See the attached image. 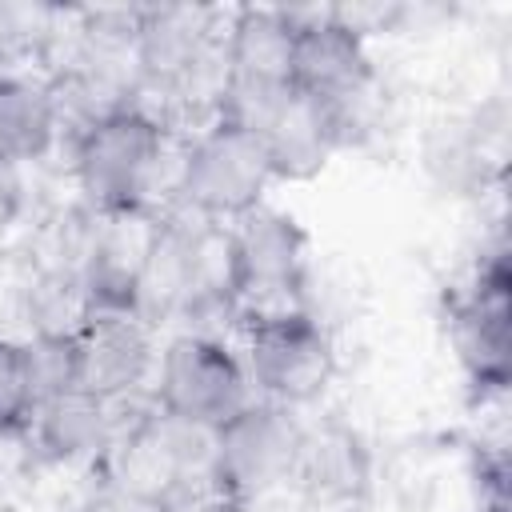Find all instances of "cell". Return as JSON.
Wrapping results in <instances>:
<instances>
[{
    "mask_svg": "<svg viewBox=\"0 0 512 512\" xmlns=\"http://www.w3.org/2000/svg\"><path fill=\"white\" fill-rule=\"evenodd\" d=\"M180 140L168 116L124 104L68 136V172L88 212H160L172 204Z\"/></svg>",
    "mask_w": 512,
    "mask_h": 512,
    "instance_id": "6da1fadb",
    "label": "cell"
},
{
    "mask_svg": "<svg viewBox=\"0 0 512 512\" xmlns=\"http://www.w3.org/2000/svg\"><path fill=\"white\" fill-rule=\"evenodd\" d=\"M240 360H244L252 396L288 412L316 408L340 372L336 336L312 304L244 316Z\"/></svg>",
    "mask_w": 512,
    "mask_h": 512,
    "instance_id": "7a4b0ae2",
    "label": "cell"
},
{
    "mask_svg": "<svg viewBox=\"0 0 512 512\" xmlns=\"http://www.w3.org/2000/svg\"><path fill=\"white\" fill-rule=\"evenodd\" d=\"M220 28L224 12L200 4H144L136 24L140 104L216 112L220 96Z\"/></svg>",
    "mask_w": 512,
    "mask_h": 512,
    "instance_id": "3957f363",
    "label": "cell"
},
{
    "mask_svg": "<svg viewBox=\"0 0 512 512\" xmlns=\"http://www.w3.org/2000/svg\"><path fill=\"white\" fill-rule=\"evenodd\" d=\"M276 176L252 128L208 116L180 140L172 208H184L212 224H236L240 216L268 204Z\"/></svg>",
    "mask_w": 512,
    "mask_h": 512,
    "instance_id": "277c9868",
    "label": "cell"
},
{
    "mask_svg": "<svg viewBox=\"0 0 512 512\" xmlns=\"http://www.w3.org/2000/svg\"><path fill=\"white\" fill-rule=\"evenodd\" d=\"M444 332L464 384L488 400L504 396L512 376V268L508 244L480 248L460 284L444 300Z\"/></svg>",
    "mask_w": 512,
    "mask_h": 512,
    "instance_id": "5b68a950",
    "label": "cell"
},
{
    "mask_svg": "<svg viewBox=\"0 0 512 512\" xmlns=\"http://www.w3.org/2000/svg\"><path fill=\"white\" fill-rule=\"evenodd\" d=\"M252 396L240 348L228 344L212 328H176L168 340H160L148 404L160 412L196 424L204 432H216L224 420H232Z\"/></svg>",
    "mask_w": 512,
    "mask_h": 512,
    "instance_id": "8992f818",
    "label": "cell"
},
{
    "mask_svg": "<svg viewBox=\"0 0 512 512\" xmlns=\"http://www.w3.org/2000/svg\"><path fill=\"white\" fill-rule=\"evenodd\" d=\"M96 476L132 504L152 508L188 484L212 480V432L148 404L140 416L124 420Z\"/></svg>",
    "mask_w": 512,
    "mask_h": 512,
    "instance_id": "52a82bcc",
    "label": "cell"
},
{
    "mask_svg": "<svg viewBox=\"0 0 512 512\" xmlns=\"http://www.w3.org/2000/svg\"><path fill=\"white\" fill-rule=\"evenodd\" d=\"M292 16H296L292 88L320 100L340 120L344 144H352L376 96V60L368 36L344 24L336 8H292Z\"/></svg>",
    "mask_w": 512,
    "mask_h": 512,
    "instance_id": "ba28073f",
    "label": "cell"
},
{
    "mask_svg": "<svg viewBox=\"0 0 512 512\" xmlns=\"http://www.w3.org/2000/svg\"><path fill=\"white\" fill-rule=\"evenodd\" d=\"M228 276L236 316L308 304V232L276 204L228 224Z\"/></svg>",
    "mask_w": 512,
    "mask_h": 512,
    "instance_id": "9c48e42d",
    "label": "cell"
},
{
    "mask_svg": "<svg viewBox=\"0 0 512 512\" xmlns=\"http://www.w3.org/2000/svg\"><path fill=\"white\" fill-rule=\"evenodd\" d=\"M300 448V412L276 408L268 400H248L232 420L212 432V480L248 508H256L264 496L296 480Z\"/></svg>",
    "mask_w": 512,
    "mask_h": 512,
    "instance_id": "30bf717a",
    "label": "cell"
},
{
    "mask_svg": "<svg viewBox=\"0 0 512 512\" xmlns=\"http://www.w3.org/2000/svg\"><path fill=\"white\" fill-rule=\"evenodd\" d=\"M296 16L284 4H240L220 28V96L216 112L272 96L292 84Z\"/></svg>",
    "mask_w": 512,
    "mask_h": 512,
    "instance_id": "8fae6325",
    "label": "cell"
},
{
    "mask_svg": "<svg viewBox=\"0 0 512 512\" xmlns=\"http://www.w3.org/2000/svg\"><path fill=\"white\" fill-rule=\"evenodd\" d=\"M224 120H236L244 128L256 132L276 184H300L312 180L328 168V160L344 148V132L340 120L312 96H304L300 88H280L272 96L248 100L240 108L228 112H212Z\"/></svg>",
    "mask_w": 512,
    "mask_h": 512,
    "instance_id": "7c38bea8",
    "label": "cell"
},
{
    "mask_svg": "<svg viewBox=\"0 0 512 512\" xmlns=\"http://www.w3.org/2000/svg\"><path fill=\"white\" fill-rule=\"evenodd\" d=\"M160 336L136 308H92L72 332V380L76 388L124 404L152 384Z\"/></svg>",
    "mask_w": 512,
    "mask_h": 512,
    "instance_id": "4fadbf2b",
    "label": "cell"
},
{
    "mask_svg": "<svg viewBox=\"0 0 512 512\" xmlns=\"http://www.w3.org/2000/svg\"><path fill=\"white\" fill-rule=\"evenodd\" d=\"M120 404H108L84 388H60L48 392L32 420L28 440L44 464L56 468H100L120 436Z\"/></svg>",
    "mask_w": 512,
    "mask_h": 512,
    "instance_id": "5bb4252c",
    "label": "cell"
},
{
    "mask_svg": "<svg viewBox=\"0 0 512 512\" xmlns=\"http://www.w3.org/2000/svg\"><path fill=\"white\" fill-rule=\"evenodd\" d=\"M64 136L48 72H0V160L20 168L44 160Z\"/></svg>",
    "mask_w": 512,
    "mask_h": 512,
    "instance_id": "9a60e30c",
    "label": "cell"
},
{
    "mask_svg": "<svg viewBox=\"0 0 512 512\" xmlns=\"http://www.w3.org/2000/svg\"><path fill=\"white\" fill-rule=\"evenodd\" d=\"M72 28V8L44 0H0V72H40L56 64Z\"/></svg>",
    "mask_w": 512,
    "mask_h": 512,
    "instance_id": "2e32d148",
    "label": "cell"
},
{
    "mask_svg": "<svg viewBox=\"0 0 512 512\" xmlns=\"http://www.w3.org/2000/svg\"><path fill=\"white\" fill-rule=\"evenodd\" d=\"M364 452L352 432H320V440L304 428V448L296 464V480L316 500H352L364 488Z\"/></svg>",
    "mask_w": 512,
    "mask_h": 512,
    "instance_id": "e0dca14e",
    "label": "cell"
},
{
    "mask_svg": "<svg viewBox=\"0 0 512 512\" xmlns=\"http://www.w3.org/2000/svg\"><path fill=\"white\" fill-rule=\"evenodd\" d=\"M36 404H40V384H36L24 340L0 336V440L24 436Z\"/></svg>",
    "mask_w": 512,
    "mask_h": 512,
    "instance_id": "ac0fdd59",
    "label": "cell"
},
{
    "mask_svg": "<svg viewBox=\"0 0 512 512\" xmlns=\"http://www.w3.org/2000/svg\"><path fill=\"white\" fill-rule=\"evenodd\" d=\"M472 488H476V512H508V452H504V444H476Z\"/></svg>",
    "mask_w": 512,
    "mask_h": 512,
    "instance_id": "d6986e66",
    "label": "cell"
},
{
    "mask_svg": "<svg viewBox=\"0 0 512 512\" xmlns=\"http://www.w3.org/2000/svg\"><path fill=\"white\" fill-rule=\"evenodd\" d=\"M148 512H252V508L244 500H236L228 488H220L216 480H200V484H188V488L164 496Z\"/></svg>",
    "mask_w": 512,
    "mask_h": 512,
    "instance_id": "ffe728a7",
    "label": "cell"
},
{
    "mask_svg": "<svg viewBox=\"0 0 512 512\" xmlns=\"http://www.w3.org/2000/svg\"><path fill=\"white\" fill-rule=\"evenodd\" d=\"M28 216V168L0 160V240L12 236Z\"/></svg>",
    "mask_w": 512,
    "mask_h": 512,
    "instance_id": "44dd1931",
    "label": "cell"
},
{
    "mask_svg": "<svg viewBox=\"0 0 512 512\" xmlns=\"http://www.w3.org/2000/svg\"><path fill=\"white\" fill-rule=\"evenodd\" d=\"M80 512H148V508H140V504H132L128 496H120L116 488H108L104 480L88 492V500L80 504Z\"/></svg>",
    "mask_w": 512,
    "mask_h": 512,
    "instance_id": "7402d4cb",
    "label": "cell"
}]
</instances>
